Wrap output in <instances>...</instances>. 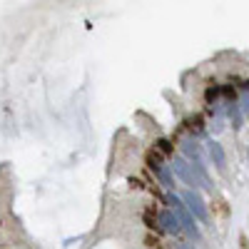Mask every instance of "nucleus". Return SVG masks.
<instances>
[{
    "mask_svg": "<svg viewBox=\"0 0 249 249\" xmlns=\"http://www.w3.org/2000/svg\"><path fill=\"white\" fill-rule=\"evenodd\" d=\"M167 204H172V212L177 214V219H179V224H182V230L190 234V237L199 239V230H197V224H195L192 212L187 210V204H184L177 195H167Z\"/></svg>",
    "mask_w": 249,
    "mask_h": 249,
    "instance_id": "f257e3e1",
    "label": "nucleus"
},
{
    "mask_svg": "<svg viewBox=\"0 0 249 249\" xmlns=\"http://www.w3.org/2000/svg\"><path fill=\"white\" fill-rule=\"evenodd\" d=\"M182 202L187 204V210L192 212V217H195V219H199V222H210V214H207V207H204L202 197H199L195 190H187V192L182 195Z\"/></svg>",
    "mask_w": 249,
    "mask_h": 249,
    "instance_id": "f03ea898",
    "label": "nucleus"
},
{
    "mask_svg": "<svg viewBox=\"0 0 249 249\" xmlns=\"http://www.w3.org/2000/svg\"><path fill=\"white\" fill-rule=\"evenodd\" d=\"M172 170L179 175V179H182L184 184L195 187V192H197V187H202V182L197 179V175H195V170H192V162H187V160H182V157H175Z\"/></svg>",
    "mask_w": 249,
    "mask_h": 249,
    "instance_id": "7ed1b4c3",
    "label": "nucleus"
},
{
    "mask_svg": "<svg viewBox=\"0 0 249 249\" xmlns=\"http://www.w3.org/2000/svg\"><path fill=\"white\" fill-rule=\"evenodd\" d=\"M157 222L162 227V232H167V234H179L182 232V224H179V219H177V214L172 210H162Z\"/></svg>",
    "mask_w": 249,
    "mask_h": 249,
    "instance_id": "20e7f679",
    "label": "nucleus"
},
{
    "mask_svg": "<svg viewBox=\"0 0 249 249\" xmlns=\"http://www.w3.org/2000/svg\"><path fill=\"white\" fill-rule=\"evenodd\" d=\"M182 152L190 157L192 162H202V147H199L195 140H184L182 142Z\"/></svg>",
    "mask_w": 249,
    "mask_h": 249,
    "instance_id": "39448f33",
    "label": "nucleus"
},
{
    "mask_svg": "<svg viewBox=\"0 0 249 249\" xmlns=\"http://www.w3.org/2000/svg\"><path fill=\"white\" fill-rule=\"evenodd\" d=\"M210 155H212V160H214V164H217V170H224V150H222V144L219 142H210Z\"/></svg>",
    "mask_w": 249,
    "mask_h": 249,
    "instance_id": "423d86ee",
    "label": "nucleus"
},
{
    "mask_svg": "<svg viewBox=\"0 0 249 249\" xmlns=\"http://www.w3.org/2000/svg\"><path fill=\"white\" fill-rule=\"evenodd\" d=\"M155 175L160 177V182H162L164 187H170V190L175 187V179H172V175H170V170H167V167H160V170H155Z\"/></svg>",
    "mask_w": 249,
    "mask_h": 249,
    "instance_id": "0eeeda50",
    "label": "nucleus"
},
{
    "mask_svg": "<svg viewBox=\"0 0 249 249\" xmlns=\"http://www.w3.org/2000/svg\"><path fill=\"white\" fill-rule=\"evenodd\" d=\"M155 147H157V152H160L162 157H164V155H167V157L172 155V142H170V140H164V137H162V140H157Z\"/></svg>",
    "mask_w": 249,
    "mask_h": 249,
    "instance_id": "6e6552de",
    "label": "nucleus"
},
{
    "mask_svg": "<svg viewBox=\"0 0 249 249\" xmlns=\"http://www.w3.org/2000/svg\"><path fill=\"white\" fill-rule=\"evenodd\" d=\"M230 115H232V120H234V127H242V112H239V107H237V100L230 102Z\"/></svg>",
    "mask_w": 249,
    "mask_h": 249,
    "instance_id": "1a4fd4ad",
    "label": "nucleus"
},
{
    "mask_svg": "<svg viewBox=\"0 0 249 249\" xmlns=\"http://www.w3.org/2000/svg\"><path fill=\"white\" fill-rule=\"evenodd\" d=\"M177 249H195V247H190V244H179Z\"/></svg>",
    "mask_w": 249,
    "mask_h": 249,
    "instance_id": "9d476101",
    "label": "nucleus"
}]
</instances>
